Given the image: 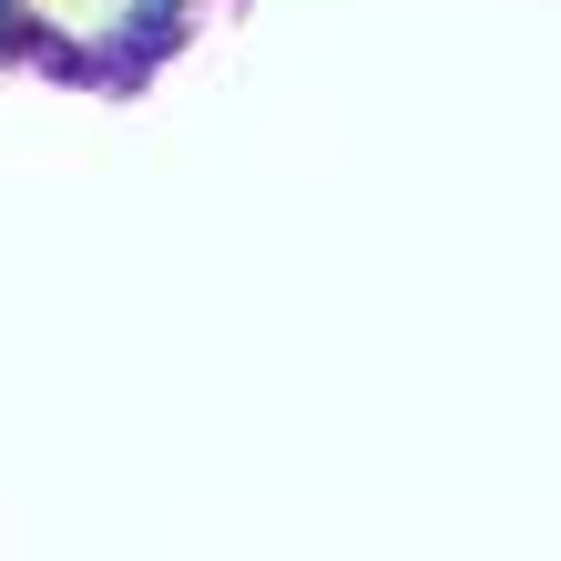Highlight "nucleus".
<instances>
[]
</instances>
